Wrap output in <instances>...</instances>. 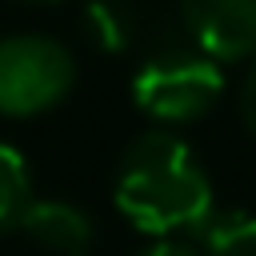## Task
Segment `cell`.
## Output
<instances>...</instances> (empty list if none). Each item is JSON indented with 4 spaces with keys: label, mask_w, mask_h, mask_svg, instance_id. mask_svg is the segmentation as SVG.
I'll return each instance as SVG.
<instances>
[{
    "label": "cell",
    "mask_w": 256,
    "mask_h": 256,
    "mask_svg": "<svg viewBox=\"0 0 256 256\" xmlns=\"http://www.w3.org/2000/svg\"><path fill=\"white\" fill-rule=\"evenodd\" d=\"M116 208L152 236L200 228L212 212V184L192 148L168 128L140 132L116 172Z\"/></svg>",
    "instance_id": "6da1fadb"
},
{
    "label": "cell",
    "mask_w": 256,
    "mask_h": 256,
    "mask_svg": "<svg viewBox=\"0 0 256 256\" xmlns=\"http://www.w3.org/2000/svg\"><path fill=\"white\" fill-rule=\"evenodd\" d=\"M220 92H224L220 60L188 48L156 52L132 76V100L156 124H188L204 116L220 100Z\"/></svg>",
    "instance_id": "7a4b0ae2"
},
{
    "label": "cell",
    "mask_w": 256,
    "mask_h": 256,
    "mask_svg": "<svg viewBox=\"0 0 256 256\" xmlns=\"http://www.w3.org/2000/svg\"><path fill=\"white\" fill-rule=\"evenodd\" d=\"M76 80L72 52L52 36H4L0 40V112L36 116L68 96Z\"/></svg>",
    "instance_id": "3957f363"
},
{
    "label": "cell",
    "mask_w": 256,
    "mask_h": 256,
    "mask_svg": "<svg viewBox=\"0 0 256 256\" xmlns=\"http://www.w3.org/2000/svg\"><path fill=\"white\" fill-rule=\"evenodd\" d=\"M184 28L212 60L256 56V0H180Z\"/></svg>",
    "instance_id": "277c9868"
},
{
    "label": "cell",
    "mask_w": 256,
    "mask_h": 256,
    "mask_svg": "<svg viewBox=\"0 0 256 256\" xmlns=\"http://www.w3.org/2000/svg\"><path fill=\"white\" fill-rule=\"evenodd\" d=\"M16 228L32 244H40V248H48L56 256H84L92 248V240H96L92 220L68 200H36L32 196L28 208L20 212Z\"/></svg>",
    "instance_id": "5b68a950"
},
{
    "label": "cell",
    "mask_w": 256,
    "mask_h": 256,
    "mask_svg": "<svg viewBox=\"0 0 256 256\" xmlns=\"http://www.w3.org/2000/svg\"><path fill=\"white\" fill-rule=\"evenodd\" d=\"M84 32L100 52H128L140 32L132 0H84Z\"/></svg>",
    "instance_id": "8992f818"
},
{
    "label": "cell",
    "mask_w": 256,
    "mask_h": 256,
    "mask_svg": "<svg viewBox=\"0 0 256 256\" xmlns=\"http://www.w3.org/2000/svg\"><path fill=\"white\" fill-rule=\"evenodd\" d=\"M196 232L208 256H256V212L212 208Z\"/></svg>",
    "instance_id": "52a82bcc"
},
{
    "label": "cell",
    "mask_w": 256,
    "mask_h": 256,
    "mask_svg": "<svg viewBox=\"0 0 256 256\" xmlns=\"http://www.w3.org/2000/svg\"><path fill=\"white\" fill-rule=\"evenodd\" d=\"M32 200V180H28V164L24 156L0 140V232L16 228L20 212Z\"/></svg>",
    "instance_id": "ba28073f"
},
{
    "label": "cell",
    "mask_w": 256,
    "mask_h": 256,
    "mask_svg": "<svg viewBox=\"0 0 256 256\" xmlns=\"http://www.w3.org/2000/svg\"><path fill=\"white\" fill-rule=\"evenodd\" d=\"M240 116H244L248 132L256 136V64H252V72L244 80V92H240Z\"/></svg>",
    "instance_id": "9c48e42d"
},
{
    "label": "cell",
    "mask_w": 256,
    "mask_h": 256,
    "mask_svg": "<svg viewBox=\"0 0 256 256\" xmlns=\"http://www.w3.org/2000/svg\"><path fill=\"white\" fill-rule=\"evenodd\" d=\"M140 256H200L196 248H188L184 240H172V236H160L156 244H148Z\"/></svg>",
    "instance_id": "30bf717a"
},
{
    "label": "cell",
    "mask_w": 256,
    "mask_h": 256,
    "mask_svg": "<svg viewBox=\"0 0 256 256\" xmlns=\"http://www.w3.org/2000/svg\"><path fill=\"white\" fill-rule=\"evenodd\" d=\"M40 4H52V0H40Z\"/></svg>",
    "instance_id": "8fae6325"
}]
</instances>
